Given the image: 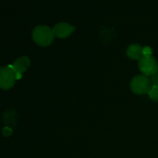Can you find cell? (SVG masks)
<instances>
[{
  "mask_svg": "<svg viewBox=\"0 0 158 158\" xmlns=\"http://www.w3.org/2000/svg\"><path fill=\"white\" fill-rule=\"evenodd\" d=\"M54 37L52 29L46 26H39L32 31V39L39 46H49L53 41Z\"/></svg>",
  "mask_w": 158,
  "mask_h": 158,
  "instance_id": "cell-1",
  "label": "cell"
},
{
  "mask_svg": "<svg viewBox=\"0 0 158 158\" xmlns=\"http://www.w3.org/2000/svg\"><path fill=\"white\" fill-rule=\"evenodd\" d=\"M153 86L151 80L143 75L134 77L131 82V89L134 94L143 95L149 93Z\"/></svg>",
  "mask_w": 158,
  "mask_h": 158,
  "instance_id": "cell-2",
  "label": "cell"
},
{
  "mask_svg": "<svg viewBox=\"0 0 158 158\" xmlns=\"http://www.w3.org/2000/svg\"><path fill=\"white\" fill-rule=\"evenodd\" d=\"M16 80V73L12 65L0 68V88L9 89L14 86Z\"/></svg>",
  "mask_w": 158,
  "mask_h": 158,
  "instance_id": "cell-3",
  "label": "cell"
},
{
  "mask_svg": "<svg viewBox=\"0 0 158 158\" xmlns=\"http://www.w3.org/2000/svg\"><path fill=\"white\" fill-rule=\"evenodd\" d=\"M139 69L145 77L154 76L158 71L157 60L152 56L142 57L138 63Z\"/></svg>",
  "mask_w": 158,
  "mask_h": 158,
  "instance_id": "cell-4",
  "label": "cell"
},
{
  "mask_svg": "<svg viewBox=\"0 0 158 158\" xmlns=\"http://www.w3.org/2000/svg\"><path fill=\"white\" fill-rule=\"evenodd\" d=\"M75 30V27L66 23H57L52 29L55 36L58 38L64 39L69 36L73 31Z\"/></svg>",
  "mask_w": 158,
  "mask_h": 158,
  "instance_id": "cell-5",
  "label": "cell"
},
{
  "mask_svg": "<svg viewBox=\"0 0 158 158\" xmlns=\"http://www.w3.org/2000/svg\"><path fill=\"white\" fill-rule=\"evenodd\" d=\"M30 66V60L28 57L22 56L17 59L15 63L12 65V68L15 70V73H22L26 72L28 68Z\"/></svg>",
  "mask_w": 158,
  "mask_h": 158,
  "instance_id": "cell-6",
  "label": "cell"
},
{
  "mask_svg": "<svg viewBox=\"0 0 158 158\" xmlns=\"http://www.w3.org/2000/svg\"><path fill=\"white\" fill-rule=\"evenodd\" d=\"M141 46L137 44H132L127 48V55L131 60H140L143 57L142 53Z\"/></svg>",
  "mask_w": 158,
  "mask_h": 158,
  "instance_id": "cell-7",
  "label": "cell"
},
{
  "mask_svg": "<svg viewBox=\"0 0 158 158\" xmlns=\"http://www.w3.org/2000/svg\"><path fill=\"white\" fill-rule=\"evenodd\" d=\"M2 119L5 124L7 125L8 127L13 126L14 123L15 122V112L12 111V110L6 111V112H5L4 114H3Z\"/></svg>",
  "mask_w": 158,
  "mask_h": 158,
  "instance_id": "cell-8",
  "label": "cell"
},
{
  "mask_svg": "<svg viewBox=\"0 0 158 158\" xmlns=\"http://www.w3.org/2000/svg\"><path fill=\"white\" fill-rule=\"evenodd\" d=\"M148 95H149L150 98L151 100L158 102V86L153 85L152 88H151V90L148 93Z\"/></svg>",
  "mask_w": 158,
  "mask_h": 158,
  "instance_id": "cell-9",
  "label": "cell"
},
{
  "mask_svg": "<svg viewBox=\"0 0 158 158\" xmlns=\"http://www.w3.org/2000/svg\"><path fill=\"white\" fill-rule=\"evenodd\" d=\"M142 53H143V57H150L152 56L153 50L149 46H145L142 49Z\"/></svg>",
  "mask_w": 158,
  "mask_h": 158,
  "instance_id": "cell-10",
  "label": "cell"
},
{
  "mask_svg": "<svg viewBox=\"0 0 158 158\" xmlns=\"http://www.w3.org/2000/svg\"><path fill=\"white\" fill-rule=\"evenodd\" d=\"M2 134L3 135L6 136V137H9V136H10L11 134H12V130L9 127H5L4 129H3Z\"/></svg>",
  "mask_w": 158,
  "mask_h": 158,
  "instance_id": "cell-11",
  "label": "cell"
},
{
  "mask_svg": "<svg viewBox=\"0 0 158 158\" xmlns=\"http://www.w3.org/2000/svg\"><path fill=\"white\" fill-rule=\"evenodd\" d=\"M151 82H152L153 85L158 86V71L152 77Z\"/></svg>",
  "mask_w": 158,
  "mask_h": 158,
  "instance_id": "cell-12",
  "label": "cell"
}]
</instances>
